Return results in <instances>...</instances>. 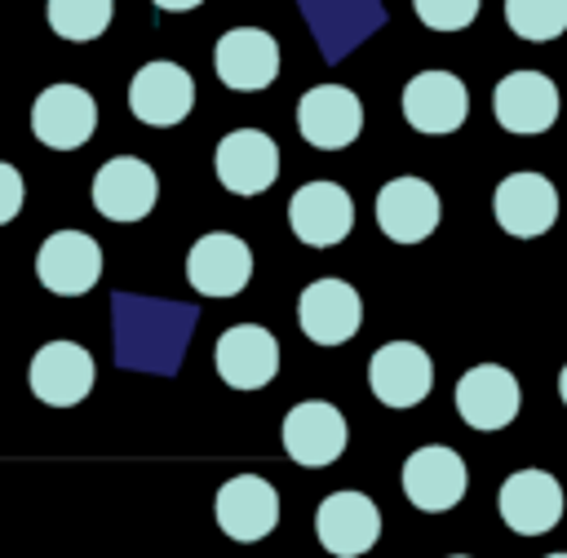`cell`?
Here are the masks:
<instances>
[{"mask_svg": "<svg viewBox=\"0 0 567 558\" xmlns=\"http://www.w3.org/2000/svg\"><path fill=\"white\" fill-rule=\"evenodd\" d=\"M213 168H217V182L230 195H261L279 177V146L261 128H230L217 142Z\"/></svg>", "mask_w": 567, "mask_h": 558, "instance_id": "cell-1", "label": "cell"}, {"mask_svg": "<svg viewBox=\"0 0 567 558\" xmlns=\"http://www.w3.org/2000/svg\"><path fill=\"white\" fill-rule=\"evenodd\" d=\"M288 226L310 248H332L354 226V199L337 182H306L288 199Z\"/></svg>", "mask_w": 567, "mask_h": 558, "instance_id": "cell-2", "label": "cell"}, {"mask_svg": "<svg viewBox=\"0 0 567 558\" xmlns=\"http://www.w3.org/2000/svg\"><path fill=\"white\" fill-rule=\"evenodd\" d=\"M97 128V102L80 84H49L31 106V133L53 151H75Z\"/></svg>", "mask_w": 567, "mask_h": 558, "instance_id": "cell-3", "label": "cell"}, {"mask_svg": "<svg viewBox=\"0 0 567 558\" xmlns=\"http://www.w3.org/2000/svg\"><path fill=\"white\" fill-rule=\"evenodd\" d=\"M35 275L58 297H84L102 279V248L84 230H53L35 252Z\"/></svg>", "mask_w": 567, "mask_h": 558, "instance_id": "cell-4", "label": "cell"}, {"mask_svg": "<svg viewBox=\"0 0 567 558\" xmlns=\"http://www.w3.org/2000/svg\"><path fill=\"white\" fill-rule=\"evenodd\" d=\"M297 128L319 151H341L363 128V106L346 84H315L297 102Z\"/></svg>", "mask_w": 567, "mask_h": 558, "instance_id": "cell-5", "label": "cell"}, {"mask_svg": "<svg viewBox=\"0 0 567 558\" xmlns=\"http://www.w3.org/2000/svg\"><path fill=\"white\" fill-rule=\"evenodd\" d=\"M252 275V252L230 230H208L186 252V283L204 297H235Z\"/></svg>", "mask_w": 567, "mask_h": 558, "instance_id": "cell-6", "label": "cell"}, {"mask_svg": "<svg viewBox=\"0 0 567 558\" xmlns=\"http://www.w3.org/2000/svg\"><path fill=\"white\" fill-rule=\"evenodd\" d=\"M213 363L230 390H261L279 372V341H275V332H266L257 323H235L217 337Z\"/></svg>", "mask_w": 567, "mask_h": 558, "instance_id": "cell-7", "label": "cell"}, {"mask_svg": "<svg viewBox=\"0 0 567 558\" xmlns=\"http://www.w3.org/2000/svg\"><path fill=\"white\" fill-rule=\"evenodd\" d=\"M315 531L319 545L337 558H359L377 545L381 536V509L363 492H332L315 509Z\"/></svg>", "mask_w": 567, "mask_h": 558, "instance_id": "cell-8", "label": "cell"}, {"mask_svg": "<svg viewBox=\"0 0 567 558\" xmlns=\"http://www.w3.org/2000/svg\"><path fill=\"white\" fill-rule=\"evenodd\" d=\"M217 80L235 93H257L279 75V44L261 27H230L213 49Z\"/></svg>", "mask_w": 567, "mask_h": 558, "instance_id": "cell-9", "label": "cell"}, {"mask_svg": "<svg viewBox=\"0 0 567 558\" xmlns=\"http://www.w3.org/2000/svg\"><path fill=\"white\" fill-rule=\"evenodd\" d=\"M93 354L75 341H44L31 359V390L49 407H75L93 390Z\"/></svg>", "mask_w": 567, "mask_h": 558, "instance_id": "cell-10", "label": "cell"}, {"mask_svg": "<svg viewBox=\"0 0 567 558\" xmlns=\"http://www.w3.org/2000/svg\"><path fill=\"white\" fill-rule=\"evenodd\" d=\"M195 106V84H190V71H182L177 62L159 58V62H146L133 84H128V111L142 120V124H155V128H168V124H182Z\"/></svg>", "mask_w": 567, "mask_h": 558, "instance_id": "cell-11", "label": "cell"}, {"mask_svg": "<svg viewBox=\"0 0 567 558\" xmlns=\"http://www.w3.org/2000/svg\"><path fill=\"white\" fill-rule=\"evenodd\" d=\"M159 182L155 168L137 155H115L93 177V208L111 221H142L155 208Z\"/></svg>", "mask_w": 567, "mask_h": 558, "instance_id": "cell-12", "label": "cell"}, {"mask_svg": "<svg viewBox=\"0 0 567 558\" xmlns=\"http://www.w3.org/2000/svg\"><path fill=\"white\" fill-rule=\"evenodd\" d=\"M297 323L315 345H341L363 323V301L346 279H315L297 301Z\"/></svg>", "mask_w": 567, "mask_h": 558, "instance_id": "cell-13", "label": "cell"}, {"mask_svg": "<svg viewBox=\"0 0 567 558\" xmlns=\"http://www.w3.org/2000/svg\"><path fill=\"white\" fill-rule=\"evenodd\" d=\"M368 385L385 407H416L434 385V363L416 341H385L368 363Z\"/></svg>", "mask_w": 567, "mask_h": 558, "instance_id": "cell-14", "label": "cell"}, {"mask_svg": "<svg viewBox=\"0 0 567 558\" xmlns=\"http://www.w3.org/2000/svg\"><path fill=\"white\" fill-rule=\"evenodd\" d=\"M523 390L509 368L501 363H478L456 381V412L474 430H505L518 416Z\"/></svg>", "mask_w": 567, "mask_h": 558, "instance_id": "cell-15", "label": "cell"}, {"mask_svg": "<svg viewBox=\"0 0 567 558\" xmlns=\"http://www.w3.org/2000/svg\"><path fill=\"white\" fill-rule=\"evenodd\" d=\"M465 483H470L465 461H461L452 447L430 443V447H416V452L403 461V496H408L416 509H425V514L452 509V505L465 496Z\"/></svg>", "mask_w": 567, "mask_h": 558, "instance_id": "cell-16", "label": "cell"}, {"mask_svg": "<svg viewBox=\"0 0 567 558\" xmlns=\"http://www.w3.org/2000/svg\"><path fill=\"white\" fill-rule=\"evenodd\" d=\"M470 115V93L452 71H421L403 89V120L416 133H456Z\"/></svg>", "mask_w": 567, "mask_h": 558, "instance_id": "cell-17", "label": "cell"}, {"mask_svg": "<svg viewBox=\"0 0 567 558\" xmlns=\"http://www.w3.org/2000/svg\"><path fill=\"white\" fill-rule=\"evenodd\" d=\"M492 213L501 230L518 239H536L558 221V190L540 173H509L492 195Z\"/></svg>", "mask_w": 567, "mask_h": 558, "instance_id": "cell-18", "label": "cell"}, {"mask_svg": "<svg viewBox=\"0 0 567 558\" xmlns=\"http://www.w3.org/2000/svg\"><path fill=\"white\" fill-rule=\"evenodd\" d=\"M377 226L394 244H421L439 226V195L421 177H390L377 190Z\"/></svg>", "mask_w": 567, "mask_h": 558, "instance_id": "cell-19", "label": "cell"}, {"mask_svg": "<svg viewBox=\"0 0 567 558\" xmlns=\"http://www.w3.org/2000/svg\"><path fill=\"white\" fill-rule=\"evenodd\" d=\"M284 452L297 465H332L346 452V416L323 403V399H306L297 407H288L284 416Z\"/></svg>", "mask_w": 567, "mask_h": 558, "instance_id": "cell-20", "label": "cell"}, {"mask_svg": "<svg viewBox=\"0 0 567 558\" xmlns=\"http://www.w3.org/2000/svg\"><path fill=\"white\" fill-rule=\"evenodd\" d=\"M496 509H501V518H505L509 531L540 536V531H549L563 518V487L545 469H518V474H509L501 483Z\"/></svg>", "mask_w": 567, "mask_h": 558, "instance_id": "cell-21", "label": "cell"}, {"mask_svg": "<svg viewBox=\"0 0 567 558\" xmlns=\"http://www.w3.org/2000/svg\"><path fill=\"white\" fill-rule=\"evenodd\" d=\"M279 523V496L261 474H235L217 487V527L230 540H261Z\"/></svg>", "mask_w": 567, "mask_h": 558, "instance_id": "cell-22", "label": "cell"}, {"mask_svg": "<svg viewBox=\"0 0 567 558\" xmlns=\"http://www.w3.org/2000/svg\"><path fill=\"white\" fill-rule=\"evenodd\" d=\"M492 111L509 133H545L558 120V84L545 71H509L492 93Z\"/></svg>", "mask_w": 567, "mask_h": 558, "instance_id": "cell-23", "label": "cell"}, {"mask_svg": "<svg viewBox=\"0 0 567 558\" xmlns=\"http://www.w3.org/2000/svg\"><path fill=\"white\" fill-rule=\"evenodd\" d=\"M49 27L53 35L62 40H97L106 27H111V13H115V0H49Z\"/></svg>", "mask_w": 567, "mask_h": 558, "instance_id": "cell-24", "label": "cell"}, {"mask_svg": "<svg viewBox=\"0 0 567 558\" xmlns=\"http://www.w3.org/2000/svg\"><path fill=\"white\" fill-rule=\"evenodd\" d=\"M505 22L532 44L558 40L567 31V0H505Z\"/></svg>", "mask_w": 567, "mask_h": 558, "instance_id": "cell-25", "label": "cell"}, {"mask_svg": "<svg viewBox=\"0 0 567 558\" xmlns=\"http://www.w3.org/2000/svg\"><path fill=\"white\" fill-rule=\"evenodd\" d=\"M478 4L483 0H412L416 18L430 27V31H461L478 18Z\"/></svg>", "mask_w": 567, "mask_h": 558, "instance_id": "cell-26", "label": "cell"}, {"mask_svg": "<svg viewBox=\"0 0 567 558\" xmlns=\"http://www.w3.org/2000/svg\"><path fill=\"white\" fill-rule=\"evenodd\" d=\"M22 195H27V186H22L18 168L0 159V226H4V221H13V217L22 213Z\"/></svg>", "mask_w": 567, "mask_h": 558, "instance_id": "cell-27", "label": "cell"}, {"mask_svg": "<svg viewBox=\"0 0 567 558\" xmlns=\"http://www.w3.org/2000/svg\"><path fill=\"white\" fill-rule=\"evenodd\" d=\"M155 9H168V13H186V9H199L204 0H151Z\"/></svg>", "mask_w": 567, "mask_h": 558, "instance_id": "cell-28", "label": "cell"}, {"mask_svg": "<svg viewBox=\"0 0 567 558\" xmlns=\"http://www.w3.org/2000/svg\"><path fill=\"white\" fill-rule=\"evenodd\" d=\"M558 394H563V403H567V363H563V372H558Z\"/></svg>", "mask_w": 567, "mask_h": 558, "instance_id": "cell-29", "label": "cell"}, {"mask_svg": "<svg viewBox=\"0 0 567 558\" xmlns=\"http://www.w3.org/2000/svg\"><path fill=\"white\" fill-rule=\"evenodd\" d=\"M545 558H567V554H545Z\"/></svg>", "mask_w": 567, "mask_h": 558, "instance_id": "cell-30", "label": "cell"}, {"mask_svg": "<svg viewBox=\"0 0 567 558\" xmlns=\"http://www.w3.org/2000/svg\"><path fill=\"white\" fill-rule=\"evenodd\" d=\"M452 558H465V554H452Z\"/></svg>", "mask_w": 567, "mask_h": 558, "instance_id": "cell-31", "label": "cell"}]
</instances>
